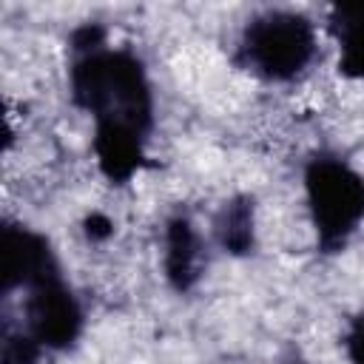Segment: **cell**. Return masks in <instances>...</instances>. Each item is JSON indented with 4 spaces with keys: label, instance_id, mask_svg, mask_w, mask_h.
Segmentation results:
<instances>
[{
    "label": "cell",
    "instance_id": "1",
    "mask_svg": "<svg viewBox=\"0 0 364 364\" xmlns=\"http://www.w3.org/2000/svg\"><path fill=\"white\" fill-rule=\"evenodd\" d=\"M68 48V94L94 119V136H134L148 142L154 128V88L139 54L111 46L105 28L97 23L74 28Z\"/></svg>",
    "mask_w": 364,
    "mask_h": 364
},
{
    "label": "cell",
    "instance_id": "10",
    "mask_svg": "<svg viewBox=\"0 0 364 364\" xmlns=\"http://www.w3.org/2000/svg\"><path fill=\"white\" fill-rule=\"evenodd\" d=\"M344 353L350 364H364V313L350 318L344 330Z\"/></svg>",
    "mask_w": 364,
    "mask_h": 364
},
{
    "label": "cell",
    "instance_id": "8",
    "mask_svg": "<svg viewBox=\"0 0 364 364\" xmlns=\"http://www.w3.org/2000/svg\"><path fill=\"white\" fill-rule=\"evenodd\" d=\"M216 242L230 256H247L256 247V208L250 196H233L216 216Z\"/></svg>",
    "mask_w": 364,
    "mask_h": 364
},
{
    "label": "cell",
    "instance_id": "3",
    "mask_svg": "<svg viewBox=\"0 0 364 364\" xmlns=\"http://www.w3.org/2000/svg\"><path fill=\"white\" fill-rule=\"evenodd\" d=\"M316 51V26L310 17L287 9L250 17L239 34V63L267 82H293L310 68Z\"/></svg>",
    "mask_w": 364,
    "mask_h": 364
},
{
    "label": "cell",
    "instance_id": "2",
    "mask_svg": "<svg viewBox=\"0 0 364 364\" xmlns=\"http://www.w3.org/2000/svg\"><path fill=\"white\" fill-rule=\"evenodd\" d=\"M301 185L318 250L338 253L364 222V173L336 154H316Z\"/></svg>",
    "mask_w": 364,
    "mask_h": 364
},
{
    "label": "cell",
    "instance_id": "4",
    "mask_svg": "<svg viewBox=\"0 0 364 364\" xmlns=\"http://www.w3.org/2000/svg\"><path fill=\"white\" fill-rule=\"evenodd\" d=\"M23 330L51 353L68 350L77 344L85 316L82 304L74 296L71 284L63 279V273H51L31 287L23 290Z\"/></svg>",
    "mask_w": 364,
    "mask_h": 364
},
{
    "label": "cell",
    "instance_id": "7",
    "mask_svg": "<svg viewBox=\"0 0 364 364\" xmlns=\"http://www.w3.org/2000/svg\"><path fill=\"white\" fill-rule=\"evenodd\" d=\"M330 31L338 46L341 74L364 82V3H336L330 9Z\"/></svg>",
    "mask_w": 364,
    "mask_h": 364
},
{
    "label": "cell",
    "instance_id": "6",
    "mask_svg": "<svg viewBox=\"0 0 364 364\" xmlns=\"http://www.w3.org/2000/svg\"><path fill=\"white\" fill-rule=\"evenodd\" d=\"M162 270L168 284L176 293L193 290L202 276V239L188 216H171L165 225V245H162Z\"/></svg>",
    "mask_w": 364,
    "mask_h": 364
},
{
    "label": "cell",
    "instance_id": "12",
    "mask_svg": "<svg viewBox=\"0 0 364 364\" xmlns=\"http://www.w3.org/2000/svg\"><path fill=\"white\" fill-rule=\"evenodd\" d=\"M293 364H304V361H293Z\"/></svg>",
    "mask_w": 364,
    "mask_h": 364
},
{
    "label": "cell",
    "instance_id": "11",
    "mask_svg": "<svg viewBox=\"0 0 364 364\" xmlns=\"http://www.w3.org/2000/svg\"><path fill=\"white\" fill-rule=\"evenodd\" d=\"M85 233H88V239H105V236H111V222L105 219V216H100V213H91L88 216V222H85Z\"/></svg>",
    "mask_w": 364,
    "mask_h": 364
},
{
    "label": "cell",
    "instance_id": "5",
    "mask_svg": "<svg viewBox=\"0 0 364 364\" xmlns=\"http://www.w3.org/2000/svg\"><path fill=\"white\" fill-rule=\"evenodd\" d=\"M57 270L60 264L54 247L40 230L20 222H3V236H0L3 296H11L14 290H26Z\"/></svg>",
    "mask_w": 364,
    "mask_h": 364
},
{
    "label": "cell",
    "instance_id": "9",
    "mask_svg": "<svg viewBox=\"0 0 364 364\" xmlns=\"http://www.w3.org/2000/svg\"><path fill=\"white\" fill-rule=\"evenodd\" d=\"M43 347L20 327V330H11L6 324L3 330V344H0V358L3 364H37Z\"/></svg>",
    "mask_w": 364,
    "mask_h": 364
}]
</instances>
